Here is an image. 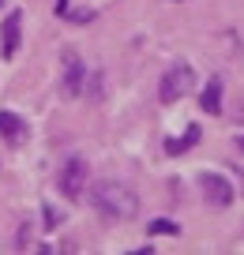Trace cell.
<instances>
[{"instance_id": "cell-1", "label": "cell", "mask_w": 244, "mask_h": 255, "mask_svg": "<svg viewBox=\"0 0 244 255\" xmlns=\"http://www.w3.org/2000/svg\"><path fill=\"white\" fill-rule=\"evenodd\" d=\"M90 203H94V210L105 218V222H128V218L139 214V199H135V191L128 188V184H120V180L94 184Z\"/></svg>"}, {"instance_id": "cell-2", "label": "cell", "mask_w": 244, "mask_h": 255, "mask_svg": "<svg viewBox=\"0 0 244 255\" xmlns=\"http://www.w3.org/2000/svg\"><path fill=\"white\" fill-rule=\"evenodd\" d=\"M192 87H196V72H192L184 60H177V64L166 68V75L158 83V98H162V105H173V102H181Z\"/></svg>"}, {"instance_id": "cell-3", "label": "cell", "mask_w": 244, "mask_h": 255, "mask_svg": "<svg viewBox=\"0 0 244 255\" xmlns=\"http://www.w3.org/2000/svg\"><path fill=\"white\" fill-rule=\"evenodd\" d=\"M83 87H87V64L79 60L75 49H64L60 53V90L68 98L83 94Z\"/></svg>"}, {"instance_id": "cell-4", "label": "cell", "mask_w": 244, "mask_h": 255, "mask_svg": "<svg viewBox=\"0 0 244 255\" xmlns=\"http://www.w3.org/2000/svg\"><path fill=\"white\" fill-rule=\"evenodd\" d=\"M87 161L83 158H68V165L60 169V195L64 199H79V195H87Z\"/></svg>"}, {"instance_id": "cell-5", "label": "cell", "mask_w": 244, "mask_h": 255, "mask_svg": "<svg viewBox=\"0 0 244 255\" xmlns=\"http://www.w3.org/2000/svg\"><path fill=\"white\" fill-rule=\"evenodd\" d=\"M199 191H203V199L211 203V207H229V203H233V184H229L226 176H218V173L199 176Z\"/></svg>"}, {"instance_id": "cell-6", "label": "cell", "mask_w": 244, "mask_h": 255, "mask_svg": "<svg viewBox=\"0 0 244 255\" xmlns=\"http://www.w3.org/2000/svg\"><path fill=\"white\" fill-rule=\"evenodd\" d=\"M19 30H23V11H8L4 26H0V56L11 60L19 53Z\"/></svg>"}, {"instance_id": "cell-7", "label": "cell", "mask_w": 244, "mask_h": 255, "mask_svg": "<svg viewBox=\"0 0 244 255\" xmlns=\"http://www.w3.org/2000/svg\"><path fill=\"white\" fill-rule=\"evenodd\" d=\"M0 135L8 139L11 146H19L26 139V124L15 117V113H0Z\"/></svg>"}, {"instance_id": "cell-8", "label": "cell", "mask_w": 244, "mask_h": 255, "mask_svg": "<svg viewBox=\"0 0 244 255\" xmlns=\"http://www.w3.org/2000/svg\"><path fill=\"white\" fill-rule=\"evenodd\" d=\"M203 109L211 113V117H218L222 113V79H207V90H203Z\"/></svg>"}, {"instance_id": "cell-9", "label": "cell", "mask_w": 244, "mask_h": 255, "mask_svg": "<svg viewBox=\"0 0 244 255\" xmlns=\"http://www.w3.org/2000/svg\"><path fill=\"white\" fill-rule=\"evenodd\" d=\"M196 143H199V124H188V131H184L181 139H169V143H166V154H184V150H192Z\"/></svg>"}, {"instance_id": "cell-10", "label": "cell", "mask_w": 244, "mask_h": 255, "mask_svg": "<svg viewBox=\"0 0 244 255\" xmlns=\"http://www.w3.org/2000/svg\"><path fill=\"white\" fill-rule=\"evenodd\" d=\"M147 233H154V237H177V233H181V225H177V222H166V218H158V222L147 225Z\"/></svg>"}, {"instance_id": "cell-11", "label": "cell", "mask_w": 244, "mask_h": 255, "mask_svg": "<svg viewBox=\"0 0 244 255\" xmlns=\"http://www.w3.org/2000/svg\"><path fill=\"white\" fill-rule=\"evenodd\" d=\"M30 229H34L30 222H23V225H19V237H15V248H26V244H30Z\"/></svg>"}, {"instance_id": "cell-12", "label": "cell", "mask_w": 244, "mask_h": 255, "mask_svg": "<svg viewBox=\"0 0 244 255\" xmlns=\"http://www.w3.org/2000/svg\"><path fill=\"white\" fill-rule=\"evenodd\" d=\"M90 19H94V11H71V23H90Z\"/></svg>"}, {"instance_id": "cell-13", "label": "cell", "mask_w": 244, "mask_h": 255, "mask_svg": "<svg viewBox=\"0 0 244 255\" xmlns=\"http://www.w3.org/2000/svg\"><path fill=\"white\" fill-rule=\"evenodd\" d=\"M45 222H49V225H60V214H56L53 207H45Z\"/></svg>"}, {"instance_id": "cell-14", "label": "cell", "mask_w": 244, "mask_h": 255, "mask_svg": "<svg viewBox=\"0 0 244 255\" xmlns=\"http://www.w3.org/2000/svg\"><path fill=\"white\" fill-rule=\"evenodd\" d=\"M237 173H241V180H244V169H237Z\"/></svg>"}, {"instance_id": "cell-15", "label": "cell", "mask_w": 244, "mask_h": 255, "mask_svg": "<svg viewBox=\"0 0 244 255\" xmlns=\"http://www.w3.org/2000/svg\"><path fill=\"white\" fill-rule=\"evenodd\" d=\"M0 4H4V0H0Z\"/></svg>"}]
</instances>
